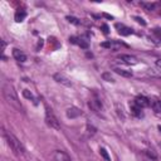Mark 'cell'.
<instances>
[{
    "mask_svg": "<svg viewBox=\"0 0 161 161\" xmlns=\"http://www.w3.org/2000/svg\"><path fill=\"white\" fill-rule=\"evenodd\" d=\"M3 136L5 137V140H7V144L10 146V149H12V151H13L15 155H24V152H25L24 146L22 145V142H20V141L15 137L13 133L7 132V131L3 130Z\"/></svg>",
    "mask_w": 161,
    "mask_h": 161,
    "instance_id": "6da1fadb",
    "label": "cell"
},
{
    "mask_svg": "<svg viewBox=\"0 0 161 161\" xmlns=\"http://www.w3.org/2000/svg\"><path fill=\"white\" fill-rule=\"evenodd\" d=\"M3 94H4V97H5V99H7V102L9 104L14 106V107L18 108V110L22 108L20 102L18 99V96H17V93H15V91H14V87L10 83H5L3 86Z\"/></svg>",
    "mask_w": 161,
    "mask_h": 161,
    "instance_id": "7a4b0ae2",
    "label": "cell"
},
{
    "mask_svg": "<svg viewBox=\"0 0 161 161\" xmlns=\"http://www.w3.org/2000/svg\"><path fill=\"white\" fill-rule=\"evenodd\" d=\"M45 122H47L49 127H52L54 130H60V125H59L58 118L55 117V115L52 112V110H49V108H45Z\"/></svg>",
    "mask_w": 161,
    "mask_h": 161,
    "instance_id": "3957f363",
    "label": "cell"
},
{
    "mask_svg": "<svg viewBox=\"0 0 161 161\" xmlns=\"http://www.w3.org/2000/svg\"><path fill=\"white\" fill-rule=\"evenodd\" d=\"M52 159L53 161H70V157L68 156V154H65L64 151H54L53 155H52Z\"/></svg>",
    "mask_w": 161,
    "mask_h": 161,
    "instance_id": "277c9868",
    "label": "cell"
},
{
    "mask_svg": "<svg viewBox=\"0 0 161 161\" xmlns=\"http://www.w3.org/2000/svg\"><path fill=\"white\" fill-rule=\"evenodd\" d=\"M133 103L136 106H139L140 108H146V107H149L150 106V99L146 98L145 96H137V97L135 98Z\"/></svg>",
    "mask_w": 161,
    "mask_h": 161,
    "instance_id": "5b68a950",
    "label": "cell"
},
{
    "mask_svg": "<svg viewBox=\"0 0 161 161\" xmlns=\"http://www.w3.org/2000/svg\"><path fill=\"white\" fill-rule=\"evenodd\" d=\"M54 79L57 80L58 83H60V84H63V86H65V87H72V82L67 78V77H64L63 74H60V73H55L54 75Z\"/></svg>",
    "mask_w": 161,
    "mask_h": 161,
    "instance_id": "8992f818",
    "label": "cell"
},
{
    "mask_svg": "<svg viewBox=\"0 0 161 161\" xmlns=\"http://www.w3.org/2000/svg\"><path fill=\"white\" fill-rule=\"evenodd\" d=\"M118 59H121L123 63L126 64H130V65H133L137 63V59H136V57H133V55H130V54H121Z\"/></svg>",
    "mask_w": 161,
    "mask_h": 161,
    "instance_id": "52a82bcc",
    "label": "cell"
},
{
    "mask_svg": "<svg viewBox=\"0 0 161 161\" xmlns=\"http://www.w3.org/2000/svg\"><path fill=\"white\" fill-rule=\"evenodd\" d=\"M13 57L18 60V62H20V63H24L25 60H27V55H25L22 50H19V49H13Z\"/></svg>",
    "mask_w": 161,
    "mask_h": 161,
    "instance_id": "ba28073f",
    "label": "cell"
},
{
    "mask_svg": "<svg viewBox=\"0 0 161 161\" xmlns=\"http://www.w3.org/2000/svg\"><path fill=\"white\" fill-rule=\"evenodd\" d=\"M88 106L94 112H99V111L102 110V103H101V101H98V99H91L88 102Z\"/></svg>",
    "mask_w": 161,
    "mask_h": 161,
    "instance_id": "9c48e42d",
    "label": "cell"
},
{
    "mask_svg": "<svg viewBox=\"0 0 161 161\" xmlns=\"http://www.w3.org/2000/svg\"><path fill=\"white\" fill-rule=\"evenodd\" d=\"M116 28L118 29V33L121 34V35H130V34H132L133 33V30L131 29V28H128V27H125V25H122V24H116Z\"/></svg>",
    "mask_w": 161,
    "mask_h": 161,
    "instance_id": "30bf717a",
    "label": "cell"
},
{
    "mask_svg": "<svg viewBox=\"0 0 161 161\" xmlns=\"http://www.w3.org/2000/svg\"><path fill=\"white\" fill-rule=\"evenodd\" d=\"M130 110H131V113H132L135 117H139V118L140 117H144V113H142V111H141L142 108H140L139 106H136L135 103H131L130 104Z\"/></svg>",
    "mask_w": 161,
    "mask_h": 161,
    "instance_id": "8fae6325",
    "label": "cell"
},
{
    "mask_svg": "<svg viewBox=\"0 0 161 161\" xmlns=\"http://www.w3.org/2000/svg\"><path fill=\"white\" fill-rule=\"evenodd\" d=\"M80 115H82V111H80L79 108H77V107H70V108L67 110V116L69 118H75Z\"/></svg>",
    "mask_w": 161,
    "mask_h": 161,
    "instance_id": "7c38bea8",
    "label": "cell"
},
{
    "mask_svg": "<svg viewBox=\"0 0 161 161\" xmlns=\"http://www.w3.org/2000/svg\"><path fill=\"white\" fill-rule=\"evenodd\" d=\"M25 17H27V13H25V10L18 9L17 13H15V15H14V19H15V22H17V23H22L23 20L25 19Z\"/></svg>",
    "mask_w": 161,
    "mask_h": 161,
    "instance_id": "4fadbf2b",
    "label": "cell"
},
{
    "mask_svg": "<svg viewBox=\"0 0 161 161\" xmlns=\"http://www.w3.org/2000/svg\"><path fill=\"white\" fill-rule=\"evenodd\" d=\"M116 73L118 75H122V77H126V78H130L132 77V73H131V70H127V69H123V68H115L113 69Z\"/></svg>",
    "mask_w": 161,
    "mask_h": 161,
    "instance_id": "5bb4252c",
    "label": "cell"
},
{
    "mask_svg": "<svg viewBox=\"0 0 161 161\" xmlns=\"http://www.w3.org/2000/svg\"><path fill=\"white\" fill-rule=\"evenodd\" d=\"M150 104H151V107H152V110L155 111V112H157V113L161 112V101L160 99H152L150 102Z\"/></svg>",
    "mask_w": 161,
    "mask_h": 161,
    "instance_id": "9a60e30c",
    "label": "cell"
},
{
    "mask_svg": "<svg viewBox=\"0 0 161 161\" xmlns=\"http://www.w3.org/2000/svg\"><path fill=\"white\" fill-rule=\"evenodd\" d=\"M141 7H142L145 10H147V12H152V10H155V7L156 5L154 3H146V1H142L141 3Z\"/></svg>",
    "mask_w": 161,
    "mask_h": 161,
    "instance_id": "2e32d148",
    "label": "cell"
},
{
    "mask_svg": "<svg viewBox=\"0 0 161 161\" xmlns=\"http://www.w3.org/2000/svg\"><path fill=\"white\" fill-rule=\"evenodd\" d=\"M99 154H101V156H102L106 161H111V157H110V155H108V152H107V150H106V149L101 147L99 149Z\"/></svg>",
    "mask_w": 161,
    "mask_h": 161,
    "instance_id": "e0dca14e",
    "label": "cell"
},
{
    "mask_svg": "<svg viewBox=\"0 0 161 161\" xmlns=\"http://www.w3.org/2000/svg\"><path fill=\"white\" fill-rule=\"evenodd\" d=\"M23 96H24L25 98L32 99V101H34V102H35V98H34V96H33V93L30 92V91H28V89H24V91H23Z\"/></svg>",
    "mask_w": 161,
    "mask_h": 161,
    "instance_id": "ac0fdd59",
    "label": "cell"
},
{
    "mask_svg": "<svg viewBox=\"0 0 161 161\" xmlns=\"http://www.w3.org/2000/svg\"><path fill=\"white\" fill-rule=\"evenodd\" d=\"M145 154H146V156H147L149 159H151V160H156V159H157V156H156V154L152 150H145Z\"/></svg>",
    "mask_w": 161,
    "mask_h": 161,
    "instance_id": "d6986e66",
    "label": "cell"
},
{
    "mask_svg": "<svg viewBox=\"0 0 161 161\" xmlns=\"http://www.w3.org/2000/svg\"><path fill=\"white\" fill-rule=\"evenodd\" d=\"M102 78L104 79V80H107V82H115V78L112 77V75H111V73H107V72H106V73H102Z\"/></svg>",
    "mask_w": 161,
    "mask_h": 161,
    "instance_id": "ffe728a7",
    "label": "cell"
},
{
    "mask_svg": "<svg viewBox=\"0 0 161 161\" xmlns=\"http://www.w3.org/2000/svg\"><path fill=\"white\" fill-rule=\"evenodd\" d=\"M67 20L69 23H72V24H74V25H78L79 24V22H78V19L77 18H74V17H67Z\"/></svg>",
    "mask_w": 161,
    "mask_h": 161,
    "instance_id": "44dd1931",
    "label": "cell"
},
{
    "mask_svg": "<svg viewBox=\"0 0 161 161\" xmlns=\"http://www.w3.org/2000/svg\"><path fill=\"white\" fill-rule=\"evenodd\" d=\"M133 19H135L139 24H141V25H146V22H145V20H144L142 18H141V17H135Z\"/></svg>",
    "mask_w": 161,
    "mask_h": 161,
    "instance_id": "7402d4cb",
    "label": "cell"
},
{
    "mask_svg": "<svg viewBox=\"0 0 161 161\" xmlns=\"http://www.w3.org/2000/svg\"><path fill=\"white\" fill-rule=\"evenodd\" d=\"M152 33H154L155 35H157V37H159V39H161V29L156 28V29H154V30H152Z\"/></svg>",
    "mask_w": 161,
    "mask_h": 161,
    "instance_id": "603a6c76",
    "label": "cell"
},
{
    "mask_svg": "<svg viewBox=\"0 0 161 161\" xmlns=\"http://www.w3.org/2000/svg\"><path fill=\"white\" fill-rule=\"evenodd\" d=\"M78 44H79L82 48H84V49H87V48H88V44L86 43V42H83V40H79V43H78Z\"/></svg>",
    "mask_w": 161,
    "mask_h": 161,
    "instance_id": "cb8c5ba5",
    "label": "cell"
},
{
    "mask_svg": "<svg viewBox=\"0 0 161 161\" xmlns=\"http://www.w3.org/2000/svg\"><path fill=\"white\" fill-rule=\"evenodd\" d=\"M155 65H156V68H157L160 72H161V59H157V60H156V62H155Z\"/></svg>",
    "mask_w": 161,
    "mask_h": 161,
    "instance_id": "d4e9b609",
    "label": "cell"
},
{
    "mask_svg": "<svg viewBox=\"0 0 161 161\" xmlns=\"http://www.w3.org/2000/svg\"><path fill=\"white\" fill-rule=\"evenodd\" d=\"M69 42H70V43H73V44H78V43H79V42H78V39L75 38V37H70V38H69Z\"/></svg>",
    "mask_w": 161,
    "mask_h": 161,
    "instance_id": "484cf974",
    "label": "cell"
},
{
    "mask_svg": "<svg viewBox=\"0 0 161 161\" xmlns=\"http://www.w3.org/2000/svg\"><path fill=\"white\" fill-rule=\"evenodd\" d=\"M102 30H103V33H104V34H108V32H110V30H108V27H107L106 24H103V25H102Z\"/></svg>",
    "mask_w": 161,
    "mask_h": 161,
    "instance_id": "4316f807",
    "label": "cell"
},
{
    "mask_svg": "<svg viewBox=\"0 0 161 161\" xmlns=\"http://www.w3.org/2000/svg\"><path fill=\"white\" fill-rule=\"evenodd\" d=\"M42 47H43V39H39V42H38V44H37V50H39Z\"/></svg>",
    "mask_w": 161,
    "mask_h": 161,
    "instance_id": "83f0119b",
    "label": "cell"
},
{
    "mask_svg": "<svg viewBox=\"0 0 161 161\" xmlns=\"http://www.w3.org/2000/svg\"><path fill=\"white\" fill-rule=\"evenodd\" d=\"M0 43H1V52H4V50H5V47H7V44H5V42H4L3 39L0 40Z\"/></svg>",
    "mask_w": 161,
    "mask_h": 161,
    "instance_id": "f1b7e54d",
    "label": "cell"
},
{
    "mask_svg": "<svg viewBox=\"0 0 161 161\" xmlns=\"http://www.w3.org/2000/svg\"><path fill=\"white\" fill-rule=\"evenodd\" d=\"M102 15H103V17H104V18H107V19H111V20H112V19H113V17H112V15H110V14H106V13H103Z\"/></svg>",
    "mask_w": 161,
    "mask_h": 161,
    "instance_id": "f546056e",
    "label": "cell"
},
{
    "mask_svg": "<svg viewBox=\"0 0 161 161\" xmlns=\"http://www.w3.org/2000/svg\"><path fill=\"white\" fill-rule=\"evenodd\" d=\"M159 131H160V132H161V126H159Z\"/></svg>",
    "mask_w": 161,
    "mask_h": 161,
    "instance_id": "4dcf8cb0",
    "label": "cell"
},
{
    "mask_svg": "<svg viewBox=\"0 0 161 161\" xmlns=\"http://www.w3.org/2000/svg\"><path fill=\"white\" fill-rule=\"evenodd\" d=\"M160 147H161V144H160Z\"/></svg>",
    "mask_w": 161,
    "mask_h": 161,
    "instance_id": "1f68e13d",
    "label": "cell"
}]
</instances>
